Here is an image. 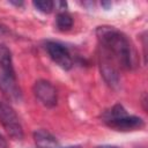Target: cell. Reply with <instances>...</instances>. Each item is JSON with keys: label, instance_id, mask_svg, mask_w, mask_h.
Segmentation results:
<instances>
[{"label": "cell", "instance_id": "1", "mask_svg": "<svg viewBox=\"0 0 148 148\" xmlns=\"http://www.w3.org/2000/svg\"><path fill=\"white\" fill-rule=\"evenodd\" d=\"M101 49L124 69H132L135 66V51L128 38L113 27H98L96 30Z\"/></svg>", "mask_w": 148, "mask_h": 148}, {"label": "cell", "instance_id": "2", "mask_svg": "<svg viewBox=\"0 0 148 148\" xmlns=\"http://www.w3.org/2000/svg\"><path fill=\"white\" fill-rule=\"evenodd\" d=\"M0 123L6 130L7 134L14 140L23 139V128L17 114L10 105L0 101Z\"/></svg>", "mask_w": 148, "mask_h": 148}, {"label": "cell", "instance_id": "3", "mask_svg": "<svg viewBox=\"0 0 148 148\" xmlns=\"http://www.w3.org/2000/svg\"><path fill=\"white\" fill-rule=\"evenodd\" d=\"M35 97L46 108H53L58 102V92L56 87L47 80H38L32 87Z\"/></svg>", "mask_w": 148, "mask_h": 148}, {"label": "cell", "instance_id": "4", "mask_svg": "<svg viewBox=\"0 0 148 148\" xmlns=\"http://www.w3.org/2000/svg\"><path fill=\"white\" fill-rule=\"evenodd\" d=\"M45 49L50 58L62 69L68 71L73 67V59L68 49L58 42H47L45 44Z\"/></svg>", "mask_w": 148, "mask_h": 148}, {"label": "cell", "instance_id": "5", "mask_svg": "<svg viewBox=\"0 0 148 148\" xmlns=\"http://www.w3.org/2000/svg\"><path fill=\"white\" fill-rule=\"evenodd\" d=\"M104 121L109 127H111L116 131H121V132L140 130L145 126V121L142 118L136 117V116H128L127 113H125L120 117L105 119Z\"/></svg>", "mask_w": 148, "mask_h": 148}, {"label": "cell", "instance_id": "6", "mask_svg": "<svg viewBox=\"0 0 148 148\" xmlns=\"http://www.w3.org/2000/svg\"><path fill=\"white\" fill-rule=\"evenodd\" d=\"M99 71H101V75L103 76L108 86H110L113 89H117L119 87L120 77L118 69L112 64V59L103 51L99 56Z\"/></svg>", "mask_w": 148, "mask_h": 148}, {"label": "cell", "instance_id": "7", "mask_svg": "<svg viewBox=\"0 0 148 148\" xmlns=\"http://www.w3.org/2000/svg\"><path fill=\"white\" fill-rule=\"evenodd\" d=\"M0 90L12 102H20L22 99V91L16 82V77L8 76L0 72Z\"/></svg>", "mask_w": 148, "mask_h": 148}, {"label": "cell", "instance_id": "8", "mask_svg": "<svg viewBox=\"0 0 148 148\" xmlns=\"http://www.w3.org/2000/svg\"><path fill=\"white\" fill-rule=\"evenodd\" d=\"M0 72L8 76L16 77L12 52L5 44H0Z\"/></svg>", "mask_w": 148, "mask_h": 148}, {"label": "cell", "instance_id": "9", "mask_svg": "<svg viewBox=\"0 0 148 148\" xmlns=\"http://www.w3.org/2000/svg\"><path fill=\"white\" fill-rule=\"evenodd\" d=\"M34 140L38 148H58V141L46 130H37L34 132Z\"/></svg>", "mask_w": 148, "mask_h": 148}, {"label": "cell", "instance_id": "10", "mask_svg": "<svg viewBox=\"0 0 148 148\" xmlns=\"http://www.w3.org/2000/svg\"><path fill=\"white\" fill-rule=\"evenodd\" d=\"M73 17L66 13V12H60L58 13L57 15V18H56V24H57V28L61 31H67L69 30L72 27H73Z\"/></svg>", "mask_w": 148, "mask_h": 148}, {"label": "cell", "instance_id": "11", "mask_svg": "<svg viewBox=\"0 0 148 148\" xmlns=\"http://www.w3.org/2000/svg\"><path fill=\"white\" fill-rule=\"evenodd\" d=\"M32 5L35 6V8L42 13L49 14L53 10L54 8V2L53 1H49V0H38V1H34Z\"/></svg>", "mask_w": 148, "mask_h": 148}, {"label": "cell", "instance_id": "12", "mask_svg": "<svg viewBox=\"0 0 148 148\" xmlns=\"http://www.w3.org/2000/svg\"><path fill=\"white\" fill-rule=\"evenodd\" d=\"M0 148H9L7 140L5 139V136H3L1 133H0Z\"/></svg>", "mask_w": 148, "mask_h": 148}, {"label": "cell", "instance_id": "13", "mask_svg": "<svg viewBox=\"0 0 148 148\" xmlns=\"http://www.w3.org/2000/svg\"><path fill=\"white\" fill-rule=\"evenodd\" d=\"M5 34H8V28L6 25H3L2 23H0V36L5 35Z\"/></svg>", "mask_w": 148, "mask_h": 148}, {"label": "cell", "instance_id": "14", "mask_svg": "<svg viewBox=\"0 0 148 148\" xmlns=\"http://www.w3.org/2000/svg\"><path fill=\"white\" fill-rule=\"evenodd\" d=\"M9 3H12V5L16 6V7H21V6H23V2H22V1H9Z\"/></svg>", "mask_w": 148, "mask_h": 148}, {"label": "cell", "instance_id": "15", "mask_svg": "<svg viewBox=\"0 0 148 148\" xmlns=\"http://www.w3.org/2000/svg\"><path fill=\"white\" fill-rule=\"evenodd\" d=\"M97 148H119V147H116V146H111V145H102V146H98Z\"/></svg>", "mask_w": 148, "mask_h": 148}, {"label": "cell", "instance_id": "16", "mask_svg": "<svg viewBox=\"0 0 148 148\" xmlns=\"http://www.w3.org/2000/svg\"><path fill=\"white\" fill-rule=\"evenodd\" d=\"M102 6H104V7L108 9V8L111 6V2H102Z\"/></svg>", "mask_w": 148, "mask_h": 148}]
</instances>
